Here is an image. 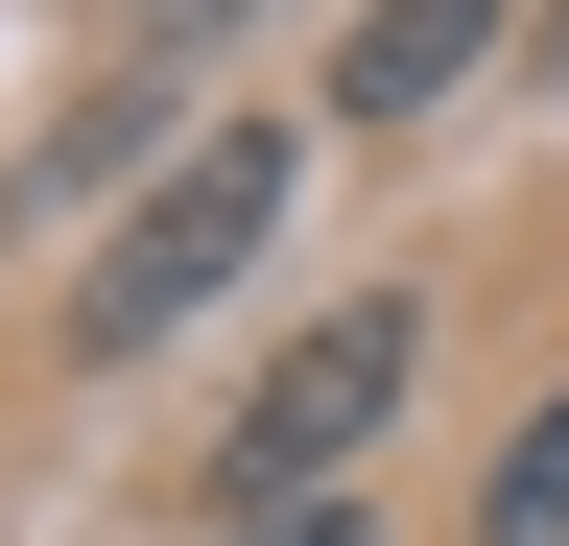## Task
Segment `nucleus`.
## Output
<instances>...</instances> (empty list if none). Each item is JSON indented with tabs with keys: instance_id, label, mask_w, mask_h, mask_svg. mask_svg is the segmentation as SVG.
I'll return each mask as SVG.
<instances>
[{
	"instance_id": "4",
	"label": "nucleus",
	"mask_w": 569,
	"mask_h": 546,
	"mask_svg": "<svg viewBox=\"0 0 569 546\" xmlns=\"http://www.w3.org/2000/svg\"><path fill=\"white\" fill-rule=\"evenodd\" d=\"M475 523H498V546H569V404H546L522 451H498V499H475Z\"/></svg>"
},
{
	"instance_id": "3",
	"label": "nucleus",
	"mask_w": 569,
	"mask_h": 546,
	"mask_svg": "<svg viewBox=\"0 0 569 546\" xmlns=\"http://www.w3.org/2000/svg\"><path fill=\"white\" fill-rule=\"evenodd\" d=\"M475 48H498V0H356V48H332V96H356V119H427V96L475 72Z\"/></svg>"
},
{
	"instance_id": "5",
	"label": "nucleus",
	"mask_w": 569,
	"mask_h": 546,
	"mask_svg": "<svg viewBox=\"0 0 569 546\" xmlns=\"http://www.w3.org/2000/svg\"><path fill=\"white\" fill-rule=\"evenodd\" d=\"M213 546H356V499H238Z\"/></svg>"
},
{
	"instance_id": "1",
	"label": "nucleus",
	"mask_w": 569,
	"mask_h": 546,
	"mask_svg": "<svg viewBox=\"0 0 569 546\" xmlns=\"http://www.w3.org/2000/svg\"><path fill=\"white\" fill-rule=\"evenodd\" d=\"M403 380H427V332H403V309H332V332H284V357H261V404L213 428V499H332V475L403 428Z\"/></svg>"
},
{
	"instance_id": "2",
	"label": "nucleus",
	"mask_w": 569,
	"mask_h": 546,
	"mask_svg": "<svg viewBox=\"0 0 569 546\" xmlns=\"http://www.w3.org/2000/svg\"><path fill=\"white\" fill-rule=\"evenodd\" d=\"M261 215H284V143H261V119H213V143H190V167L142 190V215H119V261H96V309H71V332H96V357L190 332V309H213V286L261 261Z\"/></svg>"
}]
</instances>
